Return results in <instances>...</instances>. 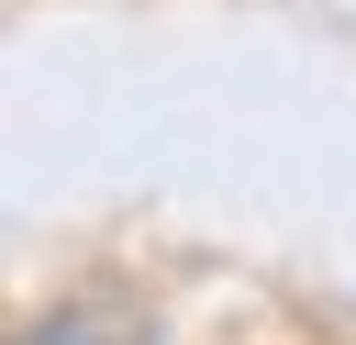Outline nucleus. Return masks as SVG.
Here are the masks:
<instances>
[{
	"mask_svg": "<svg viewBox=\"0 0 356 345\" xmlns=\"http://www.w3.org/2000/svg\"><path fill=\"white\" fill-rule=\"evenodd\" d=\"M22 345H145L134 323H100V312H67V323H33Z\"/></svg>",
	"mask_w": 356,
	"mask_h": 345,
	"instance_id": "nucleus-1",
	"label": "nucleus"
}]
</instances>
